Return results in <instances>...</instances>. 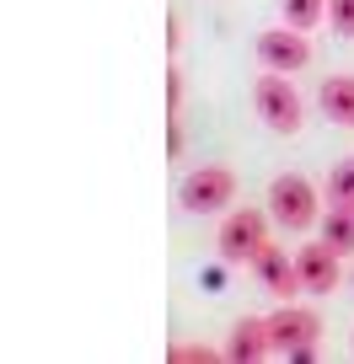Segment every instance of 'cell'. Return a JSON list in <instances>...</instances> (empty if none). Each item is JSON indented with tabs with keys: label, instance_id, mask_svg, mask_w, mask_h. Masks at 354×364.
Here are the masks:
<instances>
[{
	"label": "cell",
	"instance_id": "cell-13",
	"mask_svg": "<svg viewBox=\"0 0 354 364\" xmlns=\"http://www.w3.org/2000/svg\"><path fill=\"white\" fill-rule=\"evenodd\" d=\"M328 204H354V156L328 171Z\"/></svg>",
	"mask_w": 354,
	"mask_h": 364
},
{
	"label": "cell",
	"instance_id": "cell-4",
	"mask_svg": "<svg viewBox=\"0 0 354 364\" xmlns=\"http://www.w3.org/2000/svg\"><path fill=\"white\" fill-rule=\"evenodd\" d=\"M177 198H183L188 215H220L226 204H236V171L231 166H199L183 177Z\"/></svg>",
	"mask_w": 354,
	"mask_h": 364
},
{
	"label": "cell",
	"instance_id": "cell-7",
	"mask_svg": "<svg viewBox=\"0 0 354 364\" xmlns=\"http://www.w3.org/2000/svg\"><path fill=\"white\" fill-rule=\"evenodd\" d=\"M252 273H258V284L269 289L279 306H285V300H296V295H306V289H301V268H296V257H285V247H274V241H269V247L252 257Z\"/></svg>",
	"mask_w": 354,
	"mask_h": 364
},
{
	"label": "cell",
	"instance_id": "cell-11",
	"mask_svg": "<svg viewBox=\"0 0 354 364\" xmlns=\"http://www.w3.org/2000/svg\"><path fill=\"white\" fill-rule=\"evenodd\" d=\"M317 225H322V241H328L338 257L354 252V204H328V215H322Z\"/></svg>",
	"mask_w": 354,
	"mask_h": 364
},
{
	"label": "cell",
	"instance_id": "cell-9",
	"mask_svg": "<svg viewBox=\"0 0 354 364\" xmlns=\"http://www.w3.org/2000/svg\"><path fill=\"white\" fill-rule=\"evenodd\" d=\"M274 353V338H269V316H241L231 327V343H226V359L236 364H258Z\"/></svg>",
	"mask_w": 354,
	"mask_h": 364
},
{
	"label": "cell",
	"instance_id": "cell-2",
	"mask_svg": "<svg viewBox=\"0 0 354 364\" xmlns=\"http://www.w3.org/2000/svg\"><path fill=\"white\" fill-rule=\"evenodd\" d=\"M252 102H258V118L274 129V134H301V124H306V102H301V91L290 86V75H279V70L258 75Z\"/></svg>",
	"mask_w": 354,
	"mask_h": 364
},
{
	"label": "cell",
	"instance_id": "cell-16",
	"mask_svg": "<svg viewBox=\"0 0 354 364\" xmlns=\"http://www.w3.org/2000/svg\"><path fill=\"white\" fill-rule=\"evenodd\" d=\"M177 102H183V75L167 70V107H172V113H177Z\"/></svg>",
	"mask_w": 354,
	"mask_h": 364
},
{
	"label": "cell",
	"instance_id": "cell-17",
	"mask_svg": "<svg viewBox=\"0 0 354 364\" xmlns=\"http://www.w3.org/2000/svg\"><path fill=\"white\" fill-rule=\"evenodd\" d=\"M167 150H172V156H183V124H177V113L167 118Z\"/></svg>",
	"mask_w": 354,
	"mask_h": 364
},
{
	"label": "cell",
	"instance_id": "cell-10",
	"mask_svg": "<svg viewBox=\"0 0 354 364\" xmlns=\"http://www.w3.org/2000/svg\"><path fill=\"white\" fill-rule=\"evenodd\" d=\"M322 113L333 124L354 129V75H328L322 80Z\"/></svg>",
	"mask_w": 354,
	"mask_h": 364
},
{
	"label": "cell",
	"instance_id": "cell-14",
	"mask_svg": "<svg viewBox=\"0 0 354 364\" xmlns=\"http://www.w3.org/2000/svg\"><path fill=\"white\" fill-rule=\"evenodd\" d=\"M328 22L338 38H354V0H328Z\"/></svg>",
	"mask_w": 354,
	"mask_h": 364
},
{
	"label": "cell",
	"instance_id": "cell-1",
	"mask_svg": "<svg viewBox=\"0 0 354 364\" xmlns=\"http://www.w3.org/2000/svg\"><path fill=\"white\" fill-rule=\"evenodd\" d=\"M269 215H274L285 230H311V225L322 220L317 182L301 177V171H279V177L269 182Z\"/></svg>",
	"mask_w": 354,
	"mask_h": 364
},
{
	"label": "cell",
	"instance_id": "cell-3",
	"mask_svg": "<svg viewBox=\"0 0 354 364\" xmlns=\"http://www.w3.org/2000/svg\"><path fill=\"white\" fill-rule=\"evenodd\" d=\"M215 247L226 262H252L263 247H269V215L263 209H231L215 230Z\"/></svg>",
	"mask_w": 354,
	"mask_h": 364
},
{
	"label": "cell",
	"instance_id": "cell-12",
	"mask_svg": "<svg viewBox=\"0 0 354 364\" xmlns=\"http://www.w3.org/2000/svg\"><path fill=\"white\" fill-rule=\"evenodd\" d=\"M279 6H285V27H301V33H311L328 16V0H279Z\"/></svg>",
	"mask_w": 354,
	"mask_h": 364
},
{
	"label": "cell",
	"instance_id": "cell-6",
	"mask_svg": "<svg viewBox=\"0 0 354 364\" xmlns=\"http://www.w3.org/2000/svg\"><path fill=\"white\" fill-rule=\"evenodd\" d=\"M317 332H322V316L317 311H306V306H279L274 316H269V338H274V353H296V348H306V343H317Z\"/></svg>",
	"mask_w": 354,
	"mask_h": 364
},
{
	"label": "cell",
	"instance_id": "cell-15",
	"mask_svg": "<svg viewBox=\"0 0 354 364\" xmlns=\"http://www.w3.org/2000/svg\"><path fill=\"white\" fill-rule=\"evenodd\" d=\"M172 359H183V364H215L220 353H215V348H204V343H183V348L172 353Z\"/></svg>",
	"mask_w": 354,
	"mask_h": 364
},
{
	"label": "cell",
	"instance_id": "cell-5",
	"mask_svg": "<svg viewBox=\"0 0 354 364\" xmlns=\"http://www.w3.org/2000/svg\"><path fill=\"white\" fill-rule=\"evenodd\" d=\"M258 65L279 70V75H296L311 65V43L301 27H274V33H258Z\"/></svg>",
	"mask_w": 354,
	"mask_h": 364
},
{
	"label": "cell",
	"instance_id": "cell-8",
	"mask_svg": "<svg viewBox=\"0 0 354 364\" xmlns=\"http://www.w3.org/2000/svg\"><path fill=\"white\" fill-rule=\"evenodd\" d=\"M296 268H301V289H306V295H333V289H338V279H343L338 252H333L328 241L301 247V252H296Z\"/></svg>",
	"mask_w": 354,
	"mask_h": 364
}]
</instances>
